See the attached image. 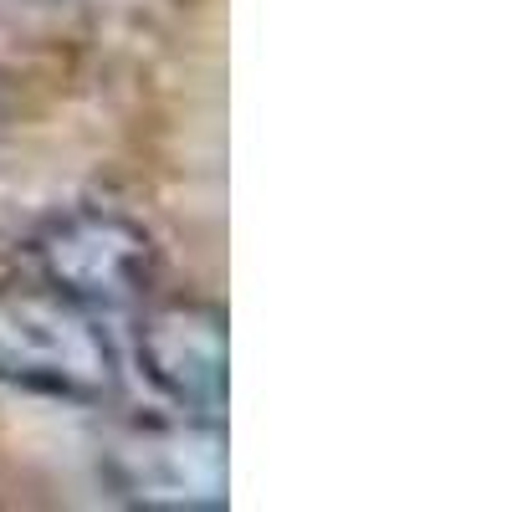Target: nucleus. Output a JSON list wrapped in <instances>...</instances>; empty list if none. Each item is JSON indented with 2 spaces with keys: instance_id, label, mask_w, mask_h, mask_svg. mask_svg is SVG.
Masks as SVG:
<instances>
[{
  "instance_id": "3",
  "label": "nucleus",
  "mask_w": 512,
  "mask_h": 512,
  "mask_svg": "<svg viewBox=\"0 0 512 512\" xmlns=\"http://www.w3.org/2000/svg\"><path fill=\"white\" fill-rule=\"evenodd\" d=\"M31 267L41 287L72 297L88 313H128L149 303L159 277L154 236L108 205L62 210L31 236Z\"/></svg>"
},
{
  "instance_id": "2",
  "label": "nucleus",
  "mask_w": 512,
  "mask_h": 512,
  "mask_svg": "<svg viewBox=\"0 0 512 512\" xmlns=\"http://www.w3.org/2000/svg\"><path fill=\"white\" fill-rule=\"evenodd\" d=\"M103 482L144 512L226 507V436L210 415H134L103 441Z\"/></svg>"
},
{
  "instance_id": "4",
  "label": "nucleus",
  "mask_w": 512,
  "mask_h": 512,
  "mask_svg": "<svg viewBox=\"0 0 512 512\" xmlns=\"http://www.w3.org/2000/svg\"><path fill=\"white\" fill-rule=\"evenodd\" d=\"M134 354L169 410L221 420L226 405V313L200 297H169L139 318Z\"/></svg>"
},
{
  "instance_id": "1",
  "label": "nucleus",
  "mask_w": 512,
  "mask_h": 512,
  "mask_svg": "<svg viewBox=\"0 0 512 512\" xmlns=\"http://www.w3.org/2000/svg\"><path fill=\"white\" fill-rule=\"evenodd\" d=\"M118 379L103 313L52 287H0V384L62 405H108Z\"/></svg>"
},
{
  "instance_id": "5",
  "label": "nucleus",
  "mask_w": 512,
  "mask_h": 512,
  "mask_svg": "<svg viewBox=\"0 0 512 512\" xmlns=\"http://www.w3.org/2000/svg\"><path fill=\"white\" fill-rule=\"evenodd\" d=\"M0 123H6V88H0Z\"/></svg>"
}]
</instances>
